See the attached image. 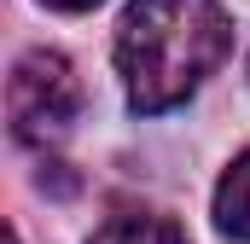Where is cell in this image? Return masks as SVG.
<instances>
[{
  "label": "cell",
  "instance_id": "obj_3",
  "mask_svg": "<svg viewBox=\"0 0 250 244\" xmlns=\"http://www.w3.org/2000/svg\"><path fill=\"white\" fill-rule=\"evenodd\" d=\"M87 244H187V227L169 221V215H157V209H123Z\"/></svg>",
  "mask_w": 250,
  "mask_h": 244
},
{
  "label": "cell",
  "instance_id": "obj_5",
  "mask_svg": "<svg viewBox=\"0 0 250 244\" xmlns=\"http://www.w3.org/2000/svg\"><path fill=\"white\" fill-rule=\"evenodd\" d=\"M47 6H53V12H93L99 0H47Z\"/></svg>",
  "mask_w": 250,
  "mask_h": 244
},
{
  "label": "cell",
  "instance_id": "obj_2",
  "mask_svg": "<svg viewBox=\"0 0 250 244\" xmlns=\"http://www.w3.org/2000/svg\"><path fill=\"white\" fill-rule=\"evenodd\" d=\"M76 111H82V81H76V64L64 53L35 47V53H23L12 64V76H6V122H12L18 145L64 140Z\"/></svg>",
  "mask_w": 250,
  "mask_h": 244
},
{
  "label": "cell",
  "instance_id": "obj_4",
  "mask_svg": "<svg viewBox=\"0 0 250 244\" xmlns=\"http://www.w3.org/2000/svg\"><path fill=\"white\" fill-rule=\"evenodd\" d=\"M215 227H221L227 239L250 244V151H239L233 169L215 186Z\"/></svg>",
  "mask_w": 250,
  "mask_h": 244
},
{
  "label": "cell",
  "instance_id": "obj_1",
  "mask_svg": "<svg viewBox=\"0 0 250 244\" xmlns=\"http://www.w3.org/2000/svg\"><path fill=\"white\" fill-rule=\"evenodd\" d=\"M233 47V23L221 0H128L117 23V76L140 117H163L187 105L215 76Z\"/></svg>",
  "mask_w": 250,
  "mask_h": 244
}]
</instances>
